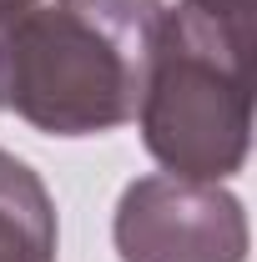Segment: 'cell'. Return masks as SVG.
Instances as JSON below:
<instances>
[{
	"label": "cell",
	"mask_w": 257,
	"mask_h": 262,
	"mask_svg": "<svg viewBox=\"0 0 257 262\" xmlns=\"http://www.w3.org/2000/svg\"><path fill=\"white\" fill-rule=\"evenodd\" d=\"M187 10H202L222 26H237V31H252V0H182Z\"/></svg>",
	"instance_id": "5b68a950"
},
{
	"label": "cell",
	"mask_w": 257,
	"mask_h": 262,
	"mask_svg": "<svg viewBox=\"0 0 257 262\" xmlns=\"http://www.w3.org/2000/svg\"><path fill=\"white\" fill-rule=\"evenodd\" d=\"M31 5H35V0H0V40H5V31H10V26H15Z\"/></svg>",
	"instance_id": "8992f818"
},
{
	"label": "cell",
	"mask_w": 257,
	"mask_h": 262,
	"mask_svg": "<svg viewBox=\"0 0 257 262\" xmlns=\"http://www.w3.org/2000/svg\"><path fill=\"white\" fill-rule=\"evenodd\" d=\"M166 31L161 0H51L0 40V106L46 136L136 121Z\"/></svg>",
	"instance_id": "6da1fadb"
},
{
	"label": "cell",
	"mask_w": 257,
	"mask_h": 262,
	"mask_svg": "<svg viewBox=\"0 0 257 262\" xmlns=\"http://www.w3.org/2000/svg\"><path fill=\"white\" fill-rule=\"evenodd\" d=\"M121 262H247V212L222 182L152 171L116 202Z\"/></svg>",
	"instance_id": "3957f363"
},
{
	"label": "cell",
	"mask_w": 257,
	"mask_h": 262,
	"mask_svg": "<svg viewBox=\"0 0 257 262\" xmlns=\"http://www.w3.org/2000/svg\"><path fill=\"white\" fill-rule=\"evenodd\" d=\"M0 262H56V202L20 157L0 146Z\"/></svg>",
	"instance_id": "277c9868"
},
{
	"label": "cell",
	"mask_w": 257,
	"mask_h": 262,
	"mask_svg": "<svg viewBox=\"0 0 257 262\" xmlns=\"http://www.w3.org/2000/svg\"><path fill=\"white\" fill-rule=\"evenodd\" d=\"M247 46L252 31L222 26L187 5L166 10L136 121L146 151L172 177L227 182L232 171H242L252 146Z\"/></svg>",
	"instance_id": "7a4b0ae2"
}]
</instances>
